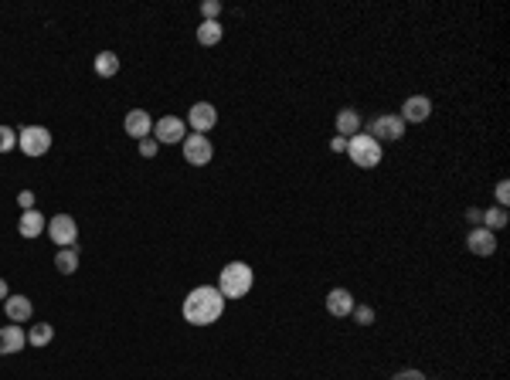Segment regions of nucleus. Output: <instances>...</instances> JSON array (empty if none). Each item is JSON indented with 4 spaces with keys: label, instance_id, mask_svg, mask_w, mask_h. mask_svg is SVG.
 I'll use <instances>...</instances> for the list:
<instances>
[{
    "label": "nucleus",
    "instance_id": "nucleus-1",
    "mask_svg": "<svg viewBox=\"0 0 510 380\" xmlns=\"http://www.w3.org/2000/svg\"><path fill=\"white\" fill-rule=\"evenodd\" d=\"M225 303L228 299L218 292V286H198V289L187 292V299H184V320L191 326H211V322L221 320Z\"/></svg>",
    "mask_w": 510,
    "mask_h": 380
},
{
    "label": "nucleus",
    "instance_id": "nucleus-2",
    "mask_svg": "<svg viewBox=\"0 0 510 380\" xmlns=\"http://www.w3.org/2000/svg\"><path fill=\"white\" fill-rule=\"evenodd\" d=\"M252 282H255V272H252V265L245 261H228L221 275H218V292L225 295V299H245L248 292H252Z\"/></svg>",
    "mask_w": 510,
    "mask_h": 380
},
{
    "label": "nucleus",
    "instance_id": "nucleus-3",
    "mask_svg": "<svg viewBox=\"0 0 510 380\" xmlns=\"http://www.w3.org/2000/svg\"><path fill=\"white\" fill-rule=\"evenodd\" d=\"M347 156H351V163L361 170H374L381 160H385V150H381V143L368 133H357V136L347 139Z\"/></svg>",
    "mask_w": 510,
    "mask_h": 380
},
{
    "label": "nucleus",
    "instance_id": "nucleus-4",
    "mask_svg": "<svg viewBox=\"0 0 510 380\" xmlns=\"http://www.w3.org/2000/svg\"><path fill=\"white\" fill-rule=\"evenodd\" d=\"M48 238L58 248H78V224L72 214H55L48 221Z\"/></svg>",
    "mask_w": 510,
    "mask_h": 380
},
{
    "label": "nucleus",
    "instance_id": "nucleus-5",
    "mask_svg": "<svg viewBox=\"0 0 510 380\" xmlns=\"http://www.w3.org/2000/svg\"><path fill=\"white\" fill-rule=\"evenodd\" d=\"M17 146L28 153V156H45L51 150V133H48L45 126H24L21 133H17Z\"/></svg>",
    "mask_w": 510,
    "mask_h": 380
},
{
    "label": "nucleus",
    "instance_id": "nucleus-6",
    "mask_svg": "<svg viewBox=\"0 0 510 380\" xmlns=\"http://www.w3.org/2000/svg\"><path fill=\"white\" fill-rule=\"evenodd\" d=\"M184 160L191 167H208L211 163V156H215V146H211V139L201 136V133H194V136H184Z\"/></svg>",
    "mask_w": 510,
    "mask_h": 380
},
{
    "label": "nucleus",
    "instance_id": "nucleus-7",
    "mask_svg": "<svg viewBox=\"0 0 510 380\" xmlns=\"http://www.w3.org/2000/svg\"><path fill=\"white\" fill-rule=\"evenodd\" d=\"M150 136L156 139V143H164V146H174V143H184L187 136V122L177 119V116H164V119L154 122V133Z\"/></svg>",
    "mask_w": 510,
    "mask_h": 380
},
{
    "label": "nucleus",
    "instance_id": "nucleus-8",
    "mask_svg": "<svg viewBox=\"0 0 510 380\" xmlns=\"http://www.w3.org/2000/svg\"><path fill=\"white\" fill-rule=\"evenodd\" d=\"M368 136H374L378 143H381V139H388V143L402 139L405 136L402 116H374V119L368 122Z\"/></svg>",
    "mask_w": 510,
    "mask_h": 380
},
{
    "label": "nucleus",
    "instance_id": "nucleus-9",
    "mask_svg": "<svg viewBox=\"0 0 510 380\" xmlns=\"http://www.w3.org/2000/svg\"><path fill=\"white\" fill-rule=\"evenodd\" d=\"M402 122L408 126V122H425L429 116H432V99L429 95H408L402 102Z\"/></svg>",
    "mask_w": 510,
    "mask_h": 380
},
{
    "label": "nucleus",
    "instance_id": "nucleus-10",
    "mask_svg": "<svg viewBox=\"0 0 510 380\" xmlns=\"http://www.w3.org/2000/svg\"><path fill=\"white\" fill-rule=\"evenodd\" d=\"M123 129H126V136H133L139 143V139H147L150 133H154V119H150L147 109H129L126 119H123Z\"/></svg>",
    "mask_w": 510,
    "mask_h": 380
},
{
    "label": "nucleus",
    "instance_id": "nucleus-11",
    "mask_svg": "<svg viewBox=\"0 0 510 380\" xmlns=\"http://www.w3.org/2000/svg\"><path fill=\"white\" fill-rule=\"evenodd\" d=\"M187 122H191V129L194 133H208V129H215V122H218V109L211 106V102H194L191 106V112H187Z\"/></svg>",
    "mask_w": 510,
    "mask_h": 380
},
{
    "label": "nucleus",
    "instance_id": "nucleus-12",
    "mask_svg": "<svg viewBox=\"0 0 510 380\" xmlns=\"http://www.w3.org/2000/svg\"><path fill=\"white\" fill-rule=\"evenodd\" d=\"M466 248L473 251V255H479V259H490L496 251V234L487 228H469V234H466Z\"/></svg>",
    "mask_w": 510,
    "mask_h": 380
},
{
    "label": "nucleus",
    "instance_id": "nucleus-13",
    "mask_svg": "<svg viewBox=\"0 0 510 380\" xmlns=\"http://www.w3.org/2000/svg\"><path fill=\"white\" fill-rule=\"evenodd\" d=\"M24 347H28V333L21 326H0V357L21 353Z\"/></svg>",
    "mask_w": 510,
    "mask_h": 380
},
{
    "label": "nucleus",
    "instance_id": "nucleus-14",
    "mask_svg": "<svg viewBox=\"0 0 510 380\" xmlns=\"http://www.w3.org/2000/svg\"><path fill=\"white\" fill-rule=\"evenodd\" d=\"M354 295L347 289H330L326 292V313L334 316V320H344V316H351V309H354Z\"/></svg>",
    "mask_w": 510,
    "mask_h": 380
},
{
    "label": "nucleus",
    "instance_id": "nucleus-15",
    "mask_svg": "<svg viewBox=\"0 0 510 380\" xmlns=\"http://www.w3.org/2000/svg\"><path fill=\"white\" fill-rule=\"evenodd\" d=\"M45 231H48V221L41 211L31 207V211L21 214V221H17V234H21V238H41Z\"/></svg>",
    "mask_w": 510,
    "mask_h": 380
},
{
    "label": "nucleus",
    "instance_id": "nucleus-16",
    "mask_svg": "<svg viewBox=\"0 0 510 380\" xmlns=\"http://www.w3.org/2000/svg\"><path fill=\"white\" fill-rule=\"evenodd\" d=\"M4 313H7L11 322H28L34 313V305L28 295H7V299H4Z\"/></svg>",
    "mask_w": 510,
    "mask_h": 380
},
{
    "label": "nucleus",
    "instance_id": "nucleus-17",
    "mask_svg": "<svg viewBox=\"0 0 510 380\" xmlns=\"http://www.w3.org/2000/svg\"><path fill=\"white\" fill-rule=\"evenodd\" d=\"M334 126H337V136L351 139V136H357V133H361V126H364V122H361V112H357V109L347 106V109H340V112H337Z\"/></svg>",
    "mask_w": 510,
    "mask_h": 380
},
{
    "label": "nucleus",
    "instance_id": "nucleus-18",
    "mask_svg": "<svg viewBox=\"0 0 510 380\" xmlns=\"http://www.w3.org/2000/svg\"><path fill=\"white\" fill-rule=\"evenodd\" d=\"M116 72H119V55H116V51H99V55H95V75L112 78Z\"/></svg>",
    "mask_w": 510,
    "mask_h": 380
},
{
    "label": "nucleus",
    "instance_id": "nucleus-19",
    "mask_svg": "<svg viewBox=\"0 0 510 380\" xmlns=\"http://www.w3.org/2000/svg\"><path fill=\"white\" fill-rule=\"evenodd\" d=\"M479 228H487V231L507 228V207H487L483 217H479Z\"/></svg>",
    "mask_w": 510,
    "mask_h": 380
},
{
    "label": "nucleus",
    "instance_id": "nucleus-20",
    "mask_svg": "<svg viewBox=\"0 0 510 380\" xmlns=\"http://www.w3.org/2000/svg\"><path fill=\"white\" fill-rule=\"evenodd\" d=\"M55 268L62 275H72L78 268V248H58V255H55Z\"/></svg>",
    "mask_w": 510,
    "mask_h": 380
},
{
    "label": "nucleus",
    "instance_id": "nucleus-21",
    "mask_svg": "<svg viewBox=\"0 0 510 380\" xmlns=\"http://www.w3.org/2000/svg\"><path fill=\"white\" fill-rule=\"evenodd\" d=\"M51 336H55V326H51V322H38V326L28 330V343H31V347H48Z\"/></svg>",
    "mask_w": 510,
    "mask_h": 380
},
{
    "label": "nucleus",
    "instance_id": "nucleus-22",
    "mask_svg": "<svg viewBox=\"0 0 510 380\" xmlns=\"http://www.w3.org/2000/svg\"><path fill=\"white\" fill-rule=\"evenodd\" d=\"M221 34H225V31H221V24H218V21H204L201 28H198V41H201L204 48H211V45H218V41H221Z\"/></svg>",
    "mask_w": 510,
    "mask_h": 380
},
{
    "label": "nucleus",
    "instance_id": "nucleus-23",
    "mask_svg": "<svg viewBox=\"0 0 510 380\" xmlns=\"http://www.w3.org/2000/svg\"><path fill=\"white\" fill-rule=\"evenodd\" d=\"M351 316H354L357 326H371V322H374V309H371V305H354V309H351Z\"/></svg>",
    "mask_w": 510,
    "mask_h": 380
},
{
    "label": "nucleus",
    "instance_id": "nucleus-24",
    "mask_svg": "<svg viewBox=\"0 0 510 380\" xmlns=\"http://www.w3.org/2000/svg\"><path fill=\"white\" fill-rule=\"evenodd\" d=\"M17 146V133L11 126H0V153H11Z\"/></svg>",
    "mask_w": 510,
    "mask_h": 380
},
{
    "label": "nucleus",
    "instance_id": "nucleus-25",
    "mask_svg": "<svg viewBox=\"0 0 510 380\" xmlns=\"http://www.w3.org/2000/svg\"><path fill=\"white\" fill-rule=\"evenodd\" d=\"M201 14H204V21H218V14H221V4H218V0H204Z\"/></svg>",
    "mask_w": 510,
    "mask_h": 380
},
{
    "label": "nucleus",
    "instance_id": "nucleus-26",
    "mask_svg": "<svg viewBox=\"0 0 510 380\" xmlns=\"http://www.w3.org/2000/svg\"><path fill=\"white\" fill-rule=\"evenodd\" d=\"M156 150H160V143H156L154 136H147V139H139V153L150 160V156H156Z\"/></svg>",
    "mask_w": 510,
    "mask_h": 380
},
{
    "label": "nucleus",
    "instance_id": "nucleus-27",
    "mask_svg": "<svg viewBox=\"0 0 510 380\" xmlns=\"http://www.w3.org/2000/svg\"><path fill=\"white\" fill-rule=\"evenodd\" d=\"M494 194H496V200H500V207H507V204H510V183L500 180V183L494 187Z\"/></svg>",
    "mask_w": 510,
    "mask_h": 380
},
{
    "label": "nucleus",
    "instance_id": "nucleus-28",
    "mask_svg": "<svg viewBox=\"0 0 510 380\" xmlns=\"http://www.w3.org/2000/svg\"><path fill=\"white\" fill-rule=\"evenodd\" d=\"M391 380H429V377H425L422 370H415V367H408V370H398Z\"/></svg>",
    "mask_w": 510,
    "mask_h": 380
},
{
    "label": "nucleus",
    "instance_id": "nucleus-29",
    "mask_svg": "<svg viewBox=\"0 0 510 380\" xmlns=\"http://www.w3.org/2000/svg\"><path fill=\"white\" fill-rule=\"evenodd\" d=\"M479 217H483V211H479V207H466V211H463V221H466V224H473V228H479Z\"/></svg>",
    "mask_w": 510,
    "mask_h": 380
},
{
    "label": "nucleus",
    "instance_id": "nucleus-30",
    "mask_svg": "<svg viewBox=\"0 0 510 380\" xmlns=\"http://www.w3.org/2000/svg\"><path fill=\"white\" fill-rule=\"evenodd\" d=\"M17 204H21L24 211H31V207H34V194H31V190H21V194H17Z\"/></svg>",
    "mask_w": 510,
    "mask_h": 380
},
{
    "label": "nucleus",
    "instance_id": "nucleus-31",
    "mask_svg": "<svg viewBox=\"0 0 510 380\" xmlns=\"http://www.w3.org/2000/svg\"><path fill=\"white\" fill-rule=\"evenodd\" d=\"M330 150H334V153H347V139L334 136V139H330Z\"/></svg>",
    "mask_w": 510,
    "mask_h": 380
},
{
    "label": "nucleus",
    "instance_id": "nucleus-32",
    "mask_svg": "<svg viewBox=\"0 0 510 380\" xmlns=\"http://www.w3.org/2000/svg\"><path fill=\"white\" fill-rule=\"evenodd\" d=\"M7 295H11V289H7V282H4V278H0V303H4V299H7Z\"/></svg>",
    "mask_w": 510,
    "mask_h": 380
}]
</instances>
